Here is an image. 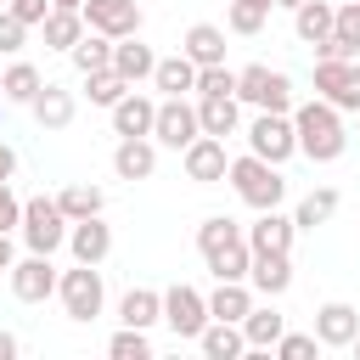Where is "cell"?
Instances as JSON below:
<instances>
[{"label": "cell", "instance_id": "5", "mask_svg": "<svg viewBox=\"0 0 360 360\" xmlns=\"http://www.w3.org/2000/svg\"><path fill=\"white\" fill-rule=\"evenodd\" d=\"M315 96L338 112H360V62L354 56H315Z\"/></svg>", "mask_w": 360, "mask_h": 360}, {"label": "cell", "instance_id": "51", "mask_svg": "<svg viewBox=\"0 0 360 360\" xmlns=\"http://www.w3.org/2000/svg\"><path fill=\"white\" fill-rule=\"evenodd\" d=\"M0 84H6V73H0Z\"/></svg>", "mask_w": 360, "mask_h": 360}, {"label": "cell", "instance_id": "14", "mask_svg": "<svg viewBox=\"0 0 360 360\" xmlns=\"http://www.w3.org/2000/svg\"><path fill=\"white\" fill-rule=\"evenodd\" d=\"M152 169H158V146H152L146 135H118V146H112V174H118V180H152Z\"/></svg>", "mask_w": 360, "mask_h": 360}, {"label": "cell", "instance_id": "15", "mask_svg": "<svg viewBox=\"0 0 360 360\" xmlns=\"http://www.w3.org/2000/svg\"><path fill=\"white\" fill-rule=\"evenodd\" d=\"M292 236H298V225H292L281 208H259V219L248 225V248H253V253H287Z\"/></svg>", "mask_w": 360, "mask_h": 360}, {"label": "cell", "instance_id": "30", "mask_svg": "<svg viewBox=\"0 0 360 360\" xmlns=\"http://www.w3.org/2000/svg\"><path fill=\"white\" fill-rule=\"evenodd\" d=\"M197 343H202V354H208V360H236V354L248 349V338H242V326H236V321H208Z\"/></svg>", "mask_w": 360, "mask_h": 360}, {"label": "cell", "instance_id": "21", "mask_svg": "<svg viewBox=\"0 0 360 360\" xmlns=\"http://www.w3.org/2000/svg\"><path fill=\"white\" fill-rule=\"evenodd\" d=\"M112 68H118L129 84H141V79H152L158 56H152V45H141V34H129V39H112Z\"/></svg>", "mask_w": 360, "mask_h": 360}, {"label": "cell", "instance_id": "48", "mask_svg": "<svg viewBox=\"0 0 360 360\" xmlns=\"http://www.w3.org/2000/svg\"><path fill=\"white\" fill-rule=\"evenodd\" d=\"M51 6H68V11H79V6H84V0H51Z\"/></svg>", "mask_w": 360, "mask_h": 360}, {"label": "cell", "instance_id": "10", "mask_svg": "<svg viewBox=\"0 0 360 360\" xmlns=\"http://www.w3.org/2000/svg\"><path fill=\"white\" fill-rule=\"evenodd\" d=\"M79 11H84V22H90L96 34H107V39L141 34V6H135V0H84Z\"/></svg>", "mask_w": 360, "mask_h": 360}, {"label": "cell", "instance_id": "17", "mask_svg": "<svg viewBox=\"0 0 360 360\" xmlns=\"http://www.w3.org/2000/svg\"><path fill=\"white\" fill-rule=\"evenodd\" d=\"M315 56H360V0H343V6H338L332 39H321Z\"/></svg>", "mask_w": 360, "mask_h": 360}, {"label": "cell", "instance_id": "37", "mask_svg": "<svg viewBox=\"0 0 360 360\" xmlns=\"http://www.w3.org/2000/svg\"><path fill=\"white\" fill-rule=\"evenodd\" d=\"M264 17H270V0H231L225 28H231V34H259V28H264Z\"/></svg>", "mask_w": 360, "mask_h": 360}, {"label": "cell", "instance_id": "40", "mask_svg": "<svg viewBox=\"0 0 360 360\" xmlns=\"http://www.w3.org/2000/svg\"><path fill=\"white\" fill-rule=\"evenodd\" d=\"M197 96H236V73H231L225 62L197 68Z\"/></svg>", "mask_w": 360, "mask_h": 360}, {"label": "cell", "instance_id": "39", "mask_svg": "<svg viewBox=\"0 0 360 360\" xmlns=\"http://www.w3.org/2000/svg\"><path fill=\"white\" fill-rule=\"evenodd\" d=\"M107 354H112V360H146V354H152V343H146V332H141V326H124V332H112Z\"/></svg>", "mask_w": 360, "mask_h": 360}, {"label": "cell", "instance_id": "28", "mask_svg": "<svg viewBox=\"0 0 360 360\" xmlns=\"http://www.w3.org/2000/svg\"><path fill=\"white\" fill-rule=\"evenodd\" d=\"M248 309H253V292H248V281H219L214 287V298H208V315L214 321H248Z\"/></svg>", "mask_w": 360, "mask_h": 360}, {"label": "cell", "instance_id": "23", "mask_svg": "<svg viewBox=\"0 0 360 360\" xmlns=\"http://www.w3.org/2000/svg\"><path fill=\"white\" fill-rule=\"evenodd\" d=\"M180 51H186L197 68H214V62H225V28H214V22H191Z\"/></svg>", "mask_w": 360, "mask_h": 360}, {"label": "cell", "instance_id": "2", "mask_svg": "<svg viewBox=\"0 0 360 360\" xmlns=\"http://www.w3.org/2000/svg\"><path fill=\"white\" fill-rule=\"evenodd\" d=\"M225 180L236 186V197H242L248 208H281V197H287L281 163H264L259 152H248V158H231V174H225Z\"/></svg>", "mask_w": 360, "mask_h": 360}, {"label": "cell", "instance_id": "7", "mask_svg": "<svg viewBox=\"0 0 360 360\" xmlns=\"http://www.w3.org/2000/svg\"><path fill=\"white\" fill-rule=\"evenodd\" d=\"M248 152H259L264 163H287V158L298 152L292 118H287V112H259V118L248 124Z\"/></svg>", "mask_w": 360, "mask_h": 360}, {"label": "cell", "instance_id": "44", "mask_svg": "<svg viewBox=\"0 0 360 360\" xmlns=\"http://www.w3.org/2000/svg\"><path fill=\"white\" fill-rule=\"evenodd\" d=\"M11 225H22V202H17L11 186L0 180V231H11Z\"/></svg>", "mask_w": 360, "mask_h": 360}, {"label": "cell", "instance_id": "19", "mask_svg": "<svg viewBox=\"0 0 360 360\" xmlns=\"http://www.w3.org/2000/svg\"><path fill=\"white\" fill-rule=\"evenodd\" d=\"M248 281H253L264 298H281V292L292 287V259H287V253H253Z\"/></svg>", "mask_w": 360, "mask_h": 360}, {"label": "cell", "instance_id": "38", "mask_svg": "<svg viewBox=\"0 0 360 360\" xmlns=\"http://www.w3.org/2000/svg\"><path fill=\"white\" fill-rule=\"evenodd\" d=\"M56 202H62V214L68 219H90V214H101V191L96 186H68V191H56Z\"/></svg>", "mask_w": 360, "mask_h": 360}, {"label": "cell", "instance_id": "43", "mask_svg": "<svg viewBox=\"0 0 360 360\" xmlns=\"http://www.w3.org/2000/svg\"><path fill=\"white\" fill-rule=\"evenodd\" d=\"M6 11H11V17H17V22H28V28H39V22H45V17H51V0H11V6H6Z\"/></svg>", "mask_w": 360, "mask_h": 360}, {"label": "cell", "instance_id": "12", "mask_svg": "<svg viewBox=\"0 0 360 360\" xmlns=\"http://www.w3.org/2000/svg\"><path fill=\"white\" fill-rule=\"evenodd\" d=\"M225 174H231L225 141H219V135H197V141L186 146V180H197V186H219Z\"/></svg>", "mask_w": 360, "mask_h": 360}, {"label": "cell", "instance_id": "34", "mask_svg": "<svg viewBox=\"0 0 360 360\" xmlns=\"http://www.w3.org/2000/svg\"><path fill=\"white\" fill-rule=\"evenodd\" d=\"M68 56H73V68H79V73H96V68H112V39L90 28V34H84V39H79V45L68 51Z\"/></svg>", "mask_w": 360, "mask_h": 360}, {"label": "cell", "instance_id": "16", "mask_svg": "<svg viewBox=\"0 0 360 360\" xmlns=\"http://www.w3.org/2000/svg\"><path fill=\"white\" fill-rule=\"evenodd\" d=\"M68 248H73V259H79V264H101V259L112 253V231L101 225V214L73 219V225H68Z\"/></svg>", "mask_w": 360, "mask_h": 360}, {"label": "cell", "instance_id": "52", "mask_svg": "<svg viewBox=\"0 0 360 360\" xmlns=\"http://www.w3.org/2000/svg\"><path fill=\"white\" fill-rule=\"evenodd\" d=\"M270 6H276V0H270Z\"/></svg>", "mask_w": 360, "mask_h": 360}, {"label": "cell", "instance_id": "29", "mask_svg": "<svg viewBox=\"0 0 360 360\" xmlns=\"http://www.w3.org/2000/svg\"><path fill=\"white\" fill-rule=\"evenodd\" d=\"M281 332H287V315H281V309H270V304H264V309L253 304V309H248V321H242L248 349H276V338H281Z\"/></svg>", "mask_w": 360, "mask_h": 360}, {"label": "cell", "instance_id": "49", "mask_svg": "<svg viewBox=\"0 0 360 360\" xmlns=\"http://www.w3.org/2000/svg\"><path fill=\"white\" fill-rule=\"evenodd\" d=\"M276 6H287V11H298V6H304V0H276Z\"/></svg>", "mask_w": 360, "mask_h": 360}, {"label": "cell", "instance_id": "46", "mask_svg": "<svg viewBox=\"0 0 360 360\" xmlns=\"http://www.w3.org/2000/svg\"><path fill=\"white\" fill-rule=\"evenodd\" d=\"M11 264H17V259H11V236L0 231V270H11Z\"/></svg>", "mask_w": 360, "mask_h": 360}, {"label": "cell", "instance_id": "50", "mask_svg": "<svg viewBox=\"0 0 360 360\" xmlns=\"http://www.w3.org/2000/svg\"><path fill=\"white\" fill-rule=\"evenodd\" d=\"M349 349H354V354H360V332H354V343H349Z\"/></svg>", "mask_w": 360, "mask_h": 360}, {"label": "cell", "instance_id": "31", "mask_svg": "<svg viewBox=\"0 0 360 360\" xmlns=\"http://www.w3.org/2000/svg\"><path fill=\"white\" fill-rule=\"evenodd\" d=\"M197 118H202V135H236V96H197Z\"/></svg>", "mask_w": 360, "mask_h": 360}, {"label": "cell", "instance_id": "20", "mask_svg": "<svg viewBox=\"0 0 360 360\" xmlns=\"http://www.w3.org/2000/svg\"><path fill=\"white\" fill-rule=\"evenodd\" d=\"M39 28H45V45H51V51H73V45L90 34L84 11H68V6H51V17H45Z\"/></svg>", "mask_w": 360, "mask_h": 360}, {"label": "cell", "instance_id": "25", "mask_svg": "<svg viewBox=\"0 0 360 360\" xmlns=\"http://www.w3.org/2000/svg\"><path fill=\"white\" fill-rule=\"evenodd\" d=\"M28 107H34V118L45 129H68L73 124V90H62V84H39V96Z\"/></svg>", "mask_w": 360, "mask_h": 360}, {"label": "cell", "instance_id": "27", "mask_svg": "<svg viewBox=\"0 0 360 360\" xmlns=\"http://www.w3.org/2000/svg\"><path fill=\"white\" fill-rule=\"evenodd\" d=\"M118 321L146 332L152 321H163V292H152V287H129V292H124V304H118Z\"/></svg>", "mask_w": 360, "mask_h": 360}, {"label": "cell", "instance_id": "32", "mask_svg": "<svg viewBox=\"0 0 360 360\" xmlns=\"http://www.w3.org/2000/svg\"><path fill=\"white\" fill-rule=\"evenodd\" d=\"M135 84L118 73V68H96V73H84V96L96 101V107H112V101H124Z\"/></svg>", "mask_w": 360, "mask_h": 360}, {"label": "cell", "instance_id": "26", "mask_svg": "<svg viewBox=\"0 0 360 360\" xmlns=\"http://www.w3.org/2000/svg\"><path fill=\"white\" fill-rule=\"evenodd\" d=\"M208 270H214L219 281H248V270H253V248H248V236L214 248V253H208Z\"/></svg>", "mask_w": 360, "mask_h": 360}, {"label": "cell", "instance_id": "6", "mask_svg": "<svg viewBox=\"0 0 360 360\" xmlns=\"http://www.w3.org/2000/svg\"><path fill=\"white\" fill-rule=\"evenodd\" d=\"M56 298H62V309H68V321H96L101 315V270L96 264H73L62 281H56Z\"/></svg>", "mask_w": 360, "mask_h": 360}, {"label": "cell", "instance_id": "8", "mask_svg": "<svg viewBox=\"0 0 360 360\" xmlns=\"http://www.w3.org/2000/svg\"><path fill=\"white\" fill-rule=\"evenodd\" d=\"M152 135L163 141V146H174V152H186L197 135H202V118H197V101H186V96H163L158 101V124H152Z\"/></svg>", "mask_w": 360, "mask_h": 360}, {"label": "cell", "instance_id": "24", "mask_svg": "<svg viewBox=\"0 0 360 360\" xmlns=\"http://www.w3.org/2000/svg\"><path fill=\"white\" fill-rule=\"evenodd\" d=\"M152 84H158L163 96H186V90H197V62H191L186 51H180V56H158Z\"/></svg>", "mask_w": 360, "mask_h": 360}, {"label": "cell", "instance_id": "4", "mask_svg": "<svg viewBox=\"0 0 360 360\" xmlns=\"http://www.w3.org/2000/svg\"><path fill=\"white\" fill-rule=\"evenodd\" d=\"M68 214H62V202L56 197H28L22 202V242L34 248V253H56L62 242H68Z\"/></svg>", "mask_w": 360, "mask_h": 360}, {"label": "cell", "instance_id": "3", "mask_svg": "<svg viewBox=\"0 0 360 360\" xmlns=\"http://www.w3.org/2000/svg\"><path fill=\"white\" fill-rule=\"evenodd\" d=\"M236 101H253L259 112H292V79L264 62H248L236 73Z\"/></svg>", "mask_w": 360, "mask_h": 360}, {"label": "cell", "instance_id": "35", "mask_svg": "<svg viewBox=\"0 0 360 360\" xmlns=\"http://www.w3.org/2000/svg\"><path fill=\"white\" fill-rule=\"evenodd\" d=\"M39 84H45V79H39V68H34V62H11V68H6L0 96H6V101H34V96H39Z\"/></svg>", "mask_w": 360, "mask_h": 360}, {"label": "cell", "instance_id": "1", "mask_svg": "<svg viewBox=\"0 0 360 360\" xmlns=\"http://www.w3.org/2000/svg\"><path fill=\"white\" fill-rule=\"evenodd\" d=\"M292 129H298V152H304L309 163H338V158H343V146H349L343 118H338V107H332L326 96H315V101L292 107Z\"/></svg>", "mask_w": 360, "mask_h": 360}, {"label": "cell", "instance_id": "42", "mask_svg": "<svg viewBox=\"0 0 360 360\" xmlns=\"http://www.w3.org/2000/svg\"><path fill=\"white\" fill-rule=\"evenodd\" d=\"M22 39H28V22H17L11 11H0V51L11 56V51H22Z\"/></svg>", "mask_w": 360, "mask_h": 360}, {"label": "cell", "instance_id": "11", "mask_svg": "<svg viewBox=\"0 0 360 360\" xmlns=\"http://www.w3.org/2000/svg\"><path fill=\"white\" fill-rule=\"evenodd\" d=\"M56 270H51V253H28V259H17L11 264V292L22 298V304H45L51 292H56Z\"/></svg>", "mask_w": 360, "mask_h": 360}, {"label": "cell", "instance_id": "47", "mask_svg": "<svg viewBox=\"0 0 360 360\" xmlns=\"http://www.w3.org/2000/svg\"><path fill=\"white\" fill-rule=\"evenodd\" d=\"M0 360H17V338L11 332H0Z\"/></svg>", "mask_w": 360, "mask_h": 360}, {"label": "cell", "instance_id": "53", "mask_svg": "<svg viewBox=\"0 0 360 360\" xmlns=\"http://www.w3.org/2000/svg\"><path fill=\"white\" fill-rule=\"evenodd\" d=\"M0 101H6V96H0Z\"/></svg>", "mask_w": 360, "mask_h": 360}, {"label": "cell", "instance_id": "41", "mask_svg": "<svg viewBox=\"0 0 360 360\" xmlns=\"http://www.w3.org/2000/svg\"><path fill=\"white\" fill-rule=\"evenodd\" d=\"M276 354L281 360H309L315 354V332H281L276 338Z\"/></svg>", "mask_w": 360, "mask_h": 360}, {"label": "cell", "instance_id": "45", "mask_svg": "<svg viewBox=\"0 0 360 360\" xmlns=\"http://www.w3.org/2000/svg\"><path fill=\"white\" fill-rule=\"evenodd\" d=\"M11 174H17V152L0 141V180H11Z\"/></svg>", "mask_w": 360, "mask_h": 360}, {"label": "cell", "instance_id": "33", "mask_svg": "<svg viewBox=\"0 0 360 360\" xmlns=\"http://www.w3.org/2000/svg\"><path fill=\"white\" fill-rule=\"evenodd\" d=\"M332 214H338V191L321 186V191H309V197L292 208V225H298V231H315V225H326Z\"/></svg>", "mask_w": 360, "mask_h": 360}, {"label": "cell", "instance_id": "36", "mask_svg": "<svg viewBox=\"0 0 360 360\" xmlns=\"http://www.w3.org/2000/svg\"><path fill=\"white\" fill-rule=\"evenodd\" d=\"M236 236H242V225H236V219H225V214H208V219L197 225V253L208 259L214 248H225V242H236Z\"/></svg>", "mask_w": 360, "mask_h": 360}, {"label": "cell", "instance_id": "22", "mask_svg": "<svg viewBox=\"0 0 360 360\" xmlns=\"http://www.w3.org/2000/svg\"><path fill=\"white\" fill-rule=\"evenodd\" d=\"M332 17H338V6H332V0H304V6L292 11V28H298V39L315 51L321 39H332Z\"/></svg>", "mask_w": 360, "mask_h": 360}, {"label": "cell", "instance_id": "9", "mask_svg": "<svg viewBox=\"0 0 360 360\" xmlns=\"http://www.w3.org/2000/svg\"><path fill=\"white\" fill-rule=\"evenodd\" d=\"M163 321H169V332H174V338H202V326H208L214 315H208V298H202L197 287H186V281H180V287H169V292H163Z\"/></svg>", "mask_w": 360, "mask_h": 360}, {"label": "cell", "instance_id": "18", "mask_svg": "<svg viewBox=\"0 0 360 360\" xmlns=\"http://www.w3.org/2000/svg\"><path fill=\"white\" fill-rule=\"evenodd\" d=\"M152 124H158V101L152 96L129 90L124 101H112V135H152Z\"/></svg>", "mask_w": 360, "mask_h": 360}, {"label": "cell", "instance_id": "13", "mask_svg": "<svg viewBox=\"0 0 360 360\" xmlns=\"http://www.w3.org/2000/svg\"><path fill=\"white\" fill-rule=\"evenodd\" d=\"M354 332H360V309H354V304L332 298V304L315 309V343H326V349H349Z\"/></svg>", "mask_w": 360, "mask_h": 360}]
</instances>
